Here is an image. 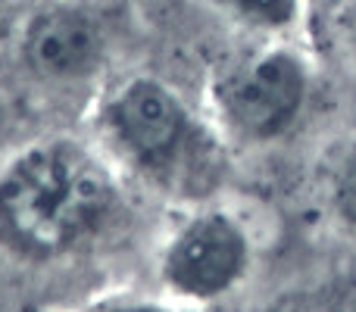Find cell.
<instances>
[{
  "label": "cell",
  "mask_w": 356,
  "mask_h": 312,
  "mask_svg": "<svg viewBox=\"0 0 356 312\" xmlns=\"http://www.w3.org/2000/svg\"><path fill=\"white\" fill-rule=\"evenodd\" d=\"M113 209L110 169L72 141L31 147L0 178V225L38 256H54L97 234Z\"/></svg>",
  "instance_id": "6da1fadb"
},
{
  "label": "cell",
  "mask_w": 356,
  "mask_h": 312,
  "mask_svg": "<svg viewBox=\"0 0 356 312\" xmlns=\"http://www.w3.org/2000/svg\"><path fill=\"white\" fill-rule=\"evenodd\" d=\"M250 269V240L228 213L209 209L188 219L163 253V281L191 303L232 294Z\"/></svg>",
  "instance_id": "277c9868"
},
{
  "label": "cell",
  "mask_w": 356,
  "mask_h": 312,
  "mask_svg": "<svg viewBox=\"0 0 356 312\" xmlns=\"http://www.w3.org/2000/svg\"><path fill=\"white\" fill-rule=\"evenodd\" d=\"M309 97V66L297 50L269 47L228 69L213 85V106L234 138L278 141L297 125Z\"/></svg>",
  "instance_id": "3957f363"
},
{
  "label": "cell",
  "mask_w": 356,
  "mask_h": 312,
  "mask_svg": "<svg viewBox=\"0 0 356 312\" xmlns=\"http://www.w3.org/2000/svg\"><path fill=\"white\" fill-rule=\"evenodd\" d=\"M100 122L116 154L154 181L184 194L213 181V138L160 79L138 75L125 81L106 100Z\"/></svg>",
  "instance_id": "7a4b0ae2"
},
{
  "label": "cell",
  "mask_w": 356,
  "mask_h": 312,
  "mask_svg": "<svg viewBox=\"0 0 356 312\" xmlns=\"http://www.w3.org/2000/svg\"><path fill=\"white\" fill-rule=\"evenodd\" d=\"M332 203H334V213L341 215V222L356 228V150H350L344 156V163L338 165V172H334Z\"/></svg>",
  "instance_id": "52a82bcc"
},
{
  "label": "cell",
  "mask_w": 356,
  "mask_h": 312,
  "mask_svg": "<svg viewBox=\"0 0 356 312\" xmlns=\"http://www.w3.org/2000/svg\"><path fill=\"white\" fill-rule=\"evenodd\" d=\"M347 44H350V50H353V56H356V10H353V16H350V22H347Z\"/></svg>",
  "instance_id": "9c48e42d"
},
{
  "label": "cell",
  "mask_w": 356,
  "mask_h": 312,
  "mask_svg": "<svg viewBox=\"0 0 356 312\" xmlns=\"http://www.w3.org/2000/svg\"><path fill=\"white\" fill-rule=\"evenodd\" d=\"M106 31L91 10L56 3L31 16L22 35V60L47 81L88 79L104 63Z\"/></svg>",
  "instance_id": "5b68a950"
},
{
  "label": "cell",
  "mask_w": 356,
  "mask_h": 312,
  "mask_svg": "<svg viewBox=\"0 0 356 312\" xmlns=\"http://www.w3.org/2000/svg\"><path fill=\"white\" fill-rule=\"evenodd\" d=\"M232 22L259 35H288L303 19V0H209Z\"/></svg>",
  "instance_id": "8992f818"
},
{
  "label": "cell",
  "mask_w": 356,
  "mask_h": 312,
  "mask_svg": "<svg viewBox=\"0 0 356 312\" xmlns=\"http://www.w3.org/2000/svg\"><path fill=\"white\" fill-rule=\"evenodd\" d=\"M85 312H172V309L160 306V303H150V300H104Z\"/></svg>",
  "instance_id": "ba28073f"
}]
</instances>
